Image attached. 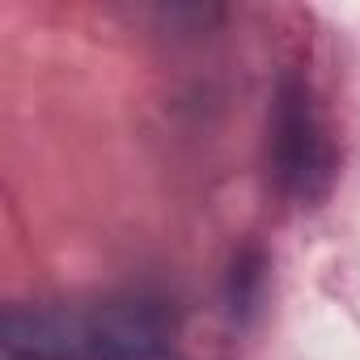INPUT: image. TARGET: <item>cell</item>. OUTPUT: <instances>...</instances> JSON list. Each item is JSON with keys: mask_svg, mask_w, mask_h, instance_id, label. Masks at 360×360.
I'll use <instances>...</instances> for the list:
<instances>
[{"mask_svg": "<svg viewBox=\"0 0 360 360\" xmlns=\"http://www.w3.org/2000/svg\"><path fill=\"white\" fill-rule=\"evenodd\" d=\"M276 169L284 187L297 195H318L330 178V148L322 136V123L297 81H284L280 106H276Z\"/></svg>", "mask_w": 360, "mask_h": 360, "instance_id": "cell-1", "label": "cell"}, {"mask_svg": "<svg viewBox=\"0 0 360 360\" xmlns=\"http://www.w3.org/2000/svg\"><path fill=\"white\" fill-rule=\"evenodd\" d=\"M127 360H161V356H127Z\"/></svg>", "mask_w": 360, "mask_h": 360, "instance_id": "cell-2", "label": "cell"}]
</instances>
